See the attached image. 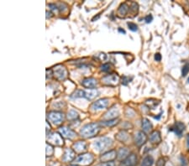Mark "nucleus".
<instances>
[{"instance_id": "f257e3e1", "label": "nucleus", "mask_w": 189, "mask_h": 166, "mask_svg": "<svg viewBox=\"0 0 189 166\" xmlns=\"http://www.w3.org/2000/svg\"><path fill=\"white\" fill-rule=\"evenodd\" d=\"M100 131L99 124L96 123H92L85 125L80 131V134L83 138H92L97 135Z\"/></svg>"}, {"instance_id": "f03ea898", "label": "nucleus", "mask_w": 189, "mask_h": 166, "mask_svg": "<svg viewBox=\"0 0 189 166\" xmlns=\"http://www.w3.org/2000/svg\"><path fill=\"white\" fill-rule=\"evenodd\" d=\"M111 145L112 139L110 138H107V137L99 138L98 140L94 143L95 149H97V151H99V152H102L103 150H105L106 148H108Z\"/></svg>"}, {"instance_id": "7ed1b4c3", "label": "nucleus", "mask_w": 189, "mask_h": 166, "mask_svg": "<svg viewBox=\"0 0 189 166\" xmlns=\"http://www.w3.org/2000/svg\"><path fill=\"white\" fill-rule=\"evenodd\" d=\"M93 161V155L92 154H81L76 159L75 163L77 165H80L86 166L92 164Z\"/></svg>"}, {"instance_id": "20e7f679", "label": "nucleus", "mask_w": 189, "mask_h": 166, "mask_svg": "<svg viewBox=\"0 0 189 166\" xmlns=\"http://www.w3.org/2000/svg\"><path fill=\"white\" fill-rule=\"evenodd\" d=\"M47 118L50 122H51L55 125H58L62 123L63 119H64V115L60 112H51L47 115Z\"/></svg>"}, {"instance_id": "39448f33", "label": "nucleus", "mask_w": 189, "mask_h": 166, "mask_svg": "<svg viewBox=\"0 0 189 166\" xmlns=\"http://www.w3.org/2000/svg\"><path fill=\"white\" fill-rule=\"evenodd\" d=\"M119 81V76L117 74H111L103 76L102 78V82L108 86H116Z\"/></svg>"}, {"instance_id": "423d86ee", "label": "nucleus", "mask_w": 189, "mask_h": 166, "mask_svg": "<svg viewBox=\"0 0 189 166\" xmlns=\"http://www.w3.org/2000/svg\"><path fill=\"white\" fill-rule=\"evenodd\" d=\"M109 103V100L108 98H102L94 102L92 105H91V109L92 111H97V110L103 109L108 106Z\"/></svg>"}, {"instance_id": "0eeeda50", "label": "nucleus", "mask_w": 189, "mask_h": 166, "mask_svg": "<svg viewBox=\"0 0 189 166\" xmlns=\"http://www.w3.org/2000/svg\"><path fill=\"white\" fill-rule=\"evenodd\" d=\"M53 74L58 80L62 81V80L66 79V77L67 76V71L62 66H57V67L54 68Z\"/></svg>"}, {"instance_id": "6e6552de", "label": "nucleus", "mask_w": 189, "mask_h": 166, "mask_svg": "<svg viewBox=\"0 0 189 166\" xmlns=\"http://www.w3.org/2000/svg\"><path fill=\"white\" fill-rule=\"evenodd\" d=\"M59 133H61V135L66 138L69 139H73L77 137V133L73 131V129L67 128V127H62L59 128Z\"/></svg>"}, {"instance_id": "1a4fd4ad", "label": "nucleus", "mask_w": 189, "mask_h": 166, "mask_svg": "<svg viewBox=\"0 0 189 166\" xmlns=\"http://www.w3.org/2000/svg\"><path fill=\"white\" fill-rule=\"evenodd\" d=\"M48 141L50 143H52L53 144L59 145V146L63 145V143H64L62 136L57 133H52L51 134H50L48 138Z\"/></svg>"}, {"instance_id": "9d476101", "label": "nucleus", "mask_w": 189, "mask_h": 166, "mask_svg": "<svg viewBox=\"0 0 189 166\" xmlns=\"http://www.w3.org/2000/svg\"><path fill=\"white\" fill-rule=\"evenodd\" d=\"M170 131L174 132L178 137H181L182 135V133L185 130V124L181 123V122H177L176 124L169 128Z\"/></svg>"}, {"instance_id": "9b49d317", "label": "nucleus", "mask_w": 189, "mask_h": 166, "mask_svg": "<svg viewBox=\"0 0 189 166\" xmlns=\"http://www.w3.org/2000/svg\"><path fill=\"white\" fill-rule=\"evenodd\" d=\"M137 163V157L136 154H132L130 155L125 159L123 161L120 163L119 166H135Z\"/></svg>"}, {"instance_id": "f8f14e48", "label": "nucleus", "mask_w": 189, "mask_h": 166, "mask_svg": "<svg viewBox=\"0 0 189 166\" xmlns=\"http://www.w3.org/2000/svg\"><path fill=\"white\" fill-rule=\"evenodd\" d=\"M147 140V136L146 135V133L142 131H139L137 132L135 136V142L137 146H141L143 145Z\"/></svg>"}, {"instance_id": "ddd939ff", "label": "nucleus", "mask_w": 189, "mask_h": 166, "mask_svg": "<svg viewBox=\"0 0 189 166\" xmlns=\"http://www.w3.org/2000/svg\"><path fill=\"white\" fill-rule=\"evenodd\" d=\"M116 159V151L114 150V149L105 153V154H103L102 156L100 157L101 161L103 162V163L112 162L114 159Z\"/></svg>"}, {"instance_id": "4468645a", "label": "nucleus", "mask_w": 189, "mask_h": 166, "mask_svg": "<svg viewBox=\"0 0 189 166\" xmlns=\"http://www.w3.org/2000/svg\"><path fill=\"white\" fill-rule=\"evenodd\" d=\"M82 85L86 87L87 89H93L94 87H96L97 85V81L95 79V78H92V77H89V78H86L83 80V82H82Z\"/></svg>"}, {"instance_id": "2eb2a0df", "label": "nucleus", "mask_w": 189, "mask_h": 166, "mask_svg": "<svg viewBox=\"0 0 189 166\" xmlns=\"http://www.w3.org/2000/svg\"><path fill=\"white\" fill-rule=\"evenodd\" d=\"M75 159V152L71 148H66L62 160L64 162H72Z\"/></svg>"}, {"instance_id": "dca6fc26", "label": "nucleus", "mask_w": 189, "mask_h": 166, "mask_svg": "<svg viewBox=\"0 0 189 166\" xmlns=\"http://www.w3.org/2000/svg\"><path fill=\"white\" fill-rule=\"evenodd\" d=\"M119 114V109L117 108L116 107H113L110 109L108 110V112L105 114L104 118L108 119V120H112V119H115L116 117H118V115Z\"/></svg>"}, {"instance_id": "f3484780", "label": "nucleus", "mask_w": 189, "mask_h": 166, "mask_svg": "<svg viewBox=\"0 0 189 166\" xmlns=\"http://www.w3.org/2000/svg\"><path fill=\"white\" fill-rule=\"evenodd\" d=\"M73 148L78 153L84 152L87 150V143L84 141H78L73 144Z\"/></svg>"}, {"instance_id": "a211bd4d", "label": "nucleus", "mask_w": 189, "mask_h": 166, "mask_svg": "<svg viewBox=\"0 0 189 166\" xmlns=\"http://www.w3.org/2000/svg\"><path fill=\"white\" fill-rule=\"evenodd\" d=\"M150 140L152 143H159L161 142V137H160V133L157 130L153 131L150 133Z\"/></svg>"}, {"instance_id": "6ab92c4d", "label": "nucleus", "mask_w": 189, "mask_h": 166, "mask_svg": "<svg viewBox=\"0 0 189 166\" xmlns=\"http://www.w3.org/2000/svg\"><path fill=\"white\" fill-rule=\"evenodd\" d=\"M115 138L117 140L120 141V142H126L129 138V135L126 133L125 131H120L119 133H118L115 135Z\"/></svg>"}, {"instance_id": "aec40b11", "label": "nucleus", "mask_w": 189, "mask_h": 166, "mask_svg": "<svg viewBox=\"0 0 189 166\" xmlns=\"http://www.w3.org/2000/svg\"><path fill=\"white\" fill-rule=\"evenodd\" d=\"M142 128H143V130H144L145 132H146V133L150 132V130H151V128H152V124H151V123L149 121V119H142Z\"/></svg>"}, {"instance_id": "412c9836", "label": "nucleus", "mask_w": 189, "mask_h": 166, "mask_svg": "<svg viewBox=\"0 0 189 166\" xmlns=\"http://www.w3.org/2000/svg\"><path fill=\"white\" fill-rule=\"evenodd\" d=\"M128 11H129V7H128V5L126 4H122L120 6H119V10H118V14H119V16H120V17H125L127 13H128Z\"/></svg>"}, {"instance_id": "4be33fe9", "label": "nucleus", "mask_w": 189, "mask_h": 166, "mask_svg": "<svg viewBox=\"0 0 189 166\" xmlns=\"http://www.w3.org/2000/svg\"><path fill=\"white\" fill-rule=\"evenodd\" d=\"M153 164H154V159H153V157L148 155V156L145 157L143 159V160L141 162V166H152Z\"/></svg>"}, {"instance_id": "5701e85b", "label": "nucleus", "mask_w": 189, "mask_h": 166, "mask_svg": "<svg viewBox=\"0 0 189 166\" xmlns=\"http://www.w3.org/2000/svg\"><path fill=\"white\" fill-rule=\"evenodd\" d=\"M129 154H130V151L127 148H121L118 152V158L119 159H126L127 157L129 156Z\"/></svg>"}, {"instance_id": "b1692460", "label": "nucleus", "mask_w": 189, "mask_h": 166, "mask_svg": "<svg viewBox=\"0 0 189 166\" xmlns=\"http://www.w3.org/2000/svg\"><path fill=\"white\" fill-rule=\"evenodd\" d=\"M97 96V91L95 89H90L86 91V99L92 100Z\"/></svg>"}, {"instance_id": "393cba45", "label": "nucleus", "mask_w": 189, "mask_h": 166, "mask_svg": "<svg viewBox=\"0 0 189 166\" xmlns=\"http://www.w3.org/2000/svg\"><path fill=\"white\" fill-rule=\"evenodd\" d=\"M72 98H79V97H84L86 98V91L84 90H77L73 92L72 96Z\"/></svg>"}, {"instance_id": "a878e982", "label": "nucleus", "mask_w": 189, "mask_h": 166, "mask_svg": "<svg viewBox=\"0 0 189 166\" xmlns=\"http://www.w3.org/2000/svg\"><path fill=\"white\" fill-rule=\"evenodd\" d=\"M67 118L68 119H71V120H74V119L78 118V113L76 111H74V110H71V111L68 113Z\"/></svg>"}, {"instance_id": "bb28decb", "label": "nucleus", "mask_w": 189, "mask_h": 166, "mask_svg": "<svg viewBox=\"0 0 189 166\" xmlns=\"http://www.w3.org/2000/svg\"><path fill=\"white\" fill-rule=\"evenodd\" d=\"M189 72V63H187V64H185L183 67H182V76H186L188 74Z\"/></svg>"}, {"instance_id": "cd10ccee", "label": "nucleus", "mask_w": 189, "mask_h": 166, "mask_svg": "<svg viewBox=\"0 0 189 166\" xmlns=\"http://www.w3.org/2000/svg\"><path fill=\"white\" fill-rule=\"evenodd\" d=\"M54 153V148L53 147L49 144V143H46V156H51Z\"/></svg>"}, {"instance_id": "c85d7f7f", "label": "nucleus", "mask_w": 189, "mask_h": 166, "mask_svg": "<svg viewBox=\"0 0 189 166\" xmlns=\"http://www.w3.org/2000/svg\"><path fill=\"white\" fill-rule=\"evenodd\" d=\"M127 25H128V27H129V29H130L131 31H137L138 30V26H137V24H135V23H128L127 24Z\"/></svg>"}, {"instance_id": "c756f323", "label": "nucleus", "mask_w": 189, "mask_h": 166, "mask_svg": "<svg viewBox=\"0 0 189 166\" xmlns=\"http://www.w3.org/2000/svg\"><path fill=\"white\" fill-rule=\"evenodd\" d=\"M117 120L116 118L115 119H112V120H108L106 122H104L103 124L104 125H107V126H109V127H111V126H114V125H115L117 124Z\"/></svg>"}, {"instance_id": "7c9ffc66", "label": "nucleus", "mask_w": 189, "mask_h": 166, "mask_svg": "<svg viewBox=\"0 0 189 166\" xmlns=\"http://www.w3.org/2000/svg\"><path fill=\"white\" fill-rule=\"evenodd\" d=\"M110 70H111V65L109 63L103 64L102 67H101V71H109Z\"/></svg>"}, {"instance_id": "2f4dec72", "label": "nucleus", "mask_w": 189, "mask_h": 166, "mask_svg": "<svg viewBox=\"0 0 189 166\" xmlns=\"http://www.w3.org/2000/svg\"><path fill=\"white\" fill-rule=\"evenodd\" d=\"M180 160H181V165L182 166H188V160L186 159V158L183 156L180 157Z\"/></svg>"}, {"instance_id": "473e14b6", "label": "nucleus", "mask_w": 189, "mask_h": 166, "mask_svg": "<svg viewBox=\"0 0 189 166\" xmlns=\"http://www.w3.org/2000/svg\"><path fill=\"white\" fill-rule=\"evenodd\" d=\"M130 81V77H127V76H123L122 77V84L123 85L126 86L129 82Z\"/></svg>"}, {"instance_id": "72a5a7b5", "label": "nucleus", "mask_w": 189, "mask_h": 166, "mask_svg": "<svg viewBox=\"0 0 189 166\" xmlns=\"http://www.w3.org/2000/svg\"><path fill=\"white\" fill-rule=\"evenodd\" d=\"M145 20H146V22L147 24H150V23L152 22V20H153V16L151 14H148L146 18H145Z\"/></svg>"}, {"instance_id": "f704fd0d", "label": "nucleus", "mask_w": 189, "mask_h": 166, "mask_svg": "<svg viewBox=\"0 0 189 166\" xmlns=\"http://www.w3.org/2000/svg\"><path fill=\"white\" fill-rule=\"evenodd\" d=\"M100 166H115L114 162H106V163H103L102 165H100Z\"/></svg>"}, {"instance_id": "c9c22d12", "label": "nucleus", "mask_w": 189, "mask_h": 166, "mask_svg": "<svg viewBox=\"0 0 189 166\" xmlns=\"http://www.w3.org/2000/svg\"><path fill=\"white\" fill-rule=\"evenodd\" d=\"M165 165V160L163 159H160L157 163H156V166H164Z\"/></svg>"}, {"instance_id": "e433bc0d", "label": "nucleus", "mask_w": 189, "mask_h": 166, "mask_svg": "<svg viewBox=\"0 0 189 166\" xmlns=\"http://www.w3.org/2000/svg\"><path fill=\"white\" fill-rule=\"evenodd\" d=\"M155 60L156 61H160V60H161V55H160V53H156V54H155Z\"/></svg>"}, {"instance_id": "4c0bfd02", "label": "nucleus", "mask_w": 189, "mask_h": 166, "mask_svg": "<svg viewBox=\"0 0 189 166\" xmlns=\"http://www.w3.org/2000/svg\"><path fill=\"white\" fill-rule=\"evenodd\" d=\"M187 147L189 149V133L187 135Z\"/></svg>"}, {"instance_id": "58836bf2", "label": "nucleus", "mask_w": 189, "mask_h": 166, "mask_svg": "<svg viewBox=\"0 0 189 166\" xmlns=\"http://www.w3.org/2000/svg\"><path fill=\"white\" fill-rule=\"evenodd\" d=\"M119 31L120 32V33H123V34H125V31L124 30V29H119Z\"/></svg>"}, {"instance_id": "ea45409f", "label": "nucleus", "mask_w": 189, "mask_h": 166, "mask_svg": "<svg viewBox=\"0 0 189 166\" xmlns=\"http://www.w3.org/2000/svg\"><path fill=\"white\" fill-rule=\"evenodd\" d=\"M188 82H189V78H188Z\"/></svg>"}]
</instances>
